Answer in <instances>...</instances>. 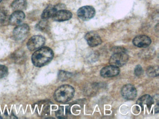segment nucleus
<instances>
[{
    "mask_svg": "<svg viewBox=\"0 0 159 119\" xmlns=\"http://www.w3.org/2000/svg\"><path fill=\"white\" fill-rule=\"evenodd\" d=\"M53 56L54 53L52 49L48 47H42L32 55V63L36 67H42L49 63Z\"/></svg>",
    "mask_w": 159,
    "mask_h": 119,
    "instance_id": "obj_1",
    "label": "nucleus"
},
{
    "mask_svg": "<svg viewBox=\"0 0 159 119\" xmlns=\"http://www.w3.org/2000/svg\"><path fill=\"white\" fill-rule=\"evenodd\" d=\"M74 88L69 85H64L58 87L54 93V97L57 102L65 103L70 100L74 96Z\"/></svg>",
    "mask_w": 159,
    "mask_h": 119,
    "instance_id": "obj_2",
    "label": "nucleus"
},
{
    "mask_svg": "<svg viewBox=\"0 0 159 119\" xmlns=\"http://www.w3.org/2000/svg\"><path fill=\"white\" fill-rule=\"evenodd\" d=\"M129 57L125 52H116L111 57L109 63L111 65L115 67H121L128 61Z\"/></svg>",
    "mask_w": 159,
    "mask_h": 119,
    "instance_id": "obj_3",
    "label": "nucleus"
},
{
    "mask_svg": "<svg viewBox=\"0 0 159 119\" xmlns=\"http://www.w3.org/2000/svg\"><path fill=\"white\" fill-rule=\"evenodd\" d=\"M30 27L27 24L19 25L15 28L13 33V37L16 41L24 40L28 35Z\"/></svg>",
    "mask_w": 159,
    "mask_h": 119,
    "instance_id": "obj_4",
    "label": "nucleus"
},
{
    "mask_svg": "<svg viewBox=\"0 0 159 119\" xmlns=\"http://www.w3.org/2000/svg\"><path fill=\"white\" fill-rule=\"evenodd\" d=\"M95 15V10L93 7L85 6L80 7L77 11V15L80 19L88 20L93 17Z\"/></svg>",
    "mask_w": 159,
    "mask_h": 119,
    "instance_id": "obj_5",
    "label": "nucleus"
},
{
    "mask_svg": "<svg viewBox=\"0 0 159 119\" xmlns=\"http://www.w3.org/2000/svg\"><path fill=\"white\" fill-rule=\"evenodd\" d=\"M45 42V39L43 36L35 35L29 40L27 46L30 51H34L40 48L44 45Z\"/></svg>",
    "mask_w": 159,
    "mask_h": 119,
    "instance_id": "obj_6",
    "label": "nucleus"
},
{
    "mask_svg": "<svg viewBox=\"0 0 159 119\" xmlns=\"http://www.w3.org/2000/svg\"><path fill=\"white\" fill-rule=\"evenodd\" d=\"M121 95L124 98L128 100L134 99L137 95L135 87L133 85L126 84L121 89Z\"/></svg>",
    "mask_w": 159,
    "mask_h": 119,
    "instance_id": "obj_7",
    "label": "nucleus"
},
{
    "mask_svg": "<svg viewBox=\"0 0 159 119\" xmlns=\"http://www.w3.org/2000/svg\"><path fill=\"white\" fill-rule=\"evenodd\" d=\"M65 7V6L62 4H59L56 6H49L43 10L41 18L43 20H46L50 18H52L58 10L63 9Z\"/></svg>",
    "mask_w": 159,
    "mask_h": 119,
    "instance_id": "obj_8",
    "label": "nucleus"
},
{
    "mask_svg": "<svg viewBox=\"0 0 159 119\" xmlns=\"http://www.w3.org/2000/svg\"><path fill=\"white\" fill-rule=\"evenodd\" d=\"M85 40L90 46H97L102 42V40L99 35L94 32L87 33L84 36Z\"/></svg>",
    "mask_w": 159,
    "mask_h": 119,
    "instance_id": "obj_9",
    "label": "nucleus"
},
{
    "mask_svg": "<svg viewBox=\"0 0 159 119\" xmlns=\"http://www.w3.org/2000/svg\"><path fill=\"white\" fill-rule=\"evenodd\" d=\"M120 72V69L118 67L115 66H106L101 70L100 74L103 77H112L117 76Z\"/></svg>",
    "mask_w": 159,
    "mask_h": 119,
    "instance_id": "obj_10",
    "label": "nucleus"
},
{
    "mask_svg": "<svg viewBox=\"0 0 159 119\" xmlns=\"http://www.w3.org/2000/svg\"><path fill=\"white\" fill-rule=\"evenodd\" d=\"M134 45L137 47H147L150 45L151 40L146 35H139L134 38L133 41Z\"/></svg>",
    "mask_w": 159,
    "mask_h": 119,
    "instance_id": "obj_11",
    "label": "nucleus"
},
{
    "mask_svg": "<svg viewBox=\"0 0 159 119\" xmlns=\"http://www.w3.org/2000/svg\"><path fill=\"white\" fill-rule=\"evenodd\" d=\"M25 13L22 11H16L9 18V23L12 26L19 25L25 19Z\"/></svg>",
    "mask_w": 159,
    "mask_h": 119,
    "instance_id": "obj_12",
    "label": "nucleus"
},
{
    "mask_svg": "<svg viewBox=\"0 0 159 119\" xmlns=\"http://www.w3.org/2000/svg\"><path fill=\"white\" fill-rule=\"evenodd\" d=\"M71 12L68 10L61 9L58 10L52 17L54 20L56 21H64L69 20L72 17Z\"/></svg>",
    "mask_w": 159,
    "mask_h": 119,
    "instance_id": "obj_13",
    "label": "nucleus"
},
{
    "mask_svg": "<svg viewBox=\"0 0 159 119\" xmlns=\"http://www.w3.org/2000/svg\"><path fill=\"white\" fill-rule=\"evenodd\" d=\"M153 102L154 100L149 95H146L142 96L138 99L137 104L140 106L142 109H143L145 106H147L148 108L150 109Z\"/></svg>",
    "mask_w": 159,
    "mask_h": 119,
    "instance_id": "obj_14",
    "label": "nucleus"
},
{
    "mask_svg": "<svg viewBox=\"0 0 159 119\" xmlns=\"http://www.w3.org/2000/svg\"><path fill=\"white\" fill-rule=\"evenodd\" d=\"M37 112L40 116H46L50 112V105L47 102L43 101L37 104Z\"/></svg>",
    "mask_w": 159,
    "mask_h": 119,
    "instance_id": "obj_15",
    "label": "nucleus"
},
{
    "mask_svg": "<svg viewBox=\"0 0 159 119\" xmlns=\"http://www.w3.org/2000/svg\"><path fill=\"white\" fill-rule=\"evenodd\" d=\"M27 2L26 0H15L11 3V7L15 11H22L26 8Z\"/></svg>",
    "mask_w": 159,
    "mask_h": 119,
    "instance_id": "obj_16",
    "label": "nucleus"
},
{
    "mask_svg": "<svg viewBox=\"0 0 159 119\" xmlns=\"http://www.w3.org/2000/svg\"><path fill=\"white\" fill-rule=\"evenodd\" d=\"M12 57L15 62L18 64L24 63V61L25 60V52L21 50H18L16 51L13 54Z\"/></svg>",
    "mask_w": 159,
    "mask_h": 119,
    "instance_id": "obj_17",
    "label": "nucleus"
},
{
    "mask_svg": "<svg viewBox=\"0 0 159 119\" xmlns=\"http://www.w3.org/2000/svg\"><path fill=\"white\" fill-rule=\"evenodd\" d=\"M147 73L149 76L155 77L159 75V68L158 66H151L147 68Z\"/></svg>",
    "mask_w": 159,
    "mask_h": 119,
    "instance_id": "obj_18",
    "label": "nucleus"
},
{
    "mask_svg": "<svg viewBox=\"0 0 159 119\" xmlns=\"http://www.w3.org/2000/svg\"><path fill=\"white\" fill-rule=\"evenodd\" d=\"M8 18V13L4 9H0V28L4 25Z\"/></svg>",
    "mask_w": 159,
    "mask_h": 119,
    "instance_id": "obj_19",
    "label": "nucleus"
},
{
    "mask_svg": "<svg viewBox=\"0 0 159 119\" xmlns=\"http://www.w3.org/2000/svg\"><path fill=\"white\" fill-rule=\"evenodd\" d=\"M70 73L65 71H60L58 74V78L60 81H63L67 80L70 77Z\"/></svg>",
    "mask_w": 159,
    "mask_h": 119,
    "instance_id": "obj_20",
    "label": "nucleus"
},
{
    "mask_svg": "<svg viewBox=\"0 0 159 119\" xmlns=\"http://www.w3.org/2000/svg\"><path fill=\"white\" fill-rule=\"evenodd\" d=\"M8 74V69L4 65H0V79L6 77Z\"/></svg>",
    "mask_w": 159,
    "mask_h": 119,
    "instance_id": "obj_21",
    "label": "nucleus"
},
{
    "mask_svg": "<svg viewBox=\"0 0 159 119\" xmlns=\"http://www.w3.org/2000/svg\"><path fill=\"white\" fill-rule=\"evenodd\" d=\"M42 21H41L38 24V29L40 30L43 31L46 29V26H47V22H46V20H43Z\"/></svg>",
    "mask_w": 159,
    "mask_h": 119,
    "instance_id": "obj_22",
    "label": "nucleus"
},
{
    "mask_svg": "<svg viewBox=\"0 0 159 119\" xmlns=\"http://www.w3.org/2000/svg\"><path fill=\"white\" fill-rule=\"evenodd\" d=\"M143 69L140 65H138L136 67L134 70V73L136 76H139L142 74Z\"/></svg>",
    "mask_w": 159,
    "mask_h": 119,
    "instance_id": "obj_23",
    "label": "nucleus"
},
{
    "mask_svg": "<svg viewBox=\"0 0 159 119\" xmlns=\"http://www.w3.org/2000/svg\"><path fill=\"white\" fill-rule=\"evenodd\" d=\"M2 0H0V2H2Z\"/></svg>",
    "mask_w": 159,
    "mask_h": 119,
    "instance_id": "obj_24",
    "label": "nucleus"
}]
</instances>
